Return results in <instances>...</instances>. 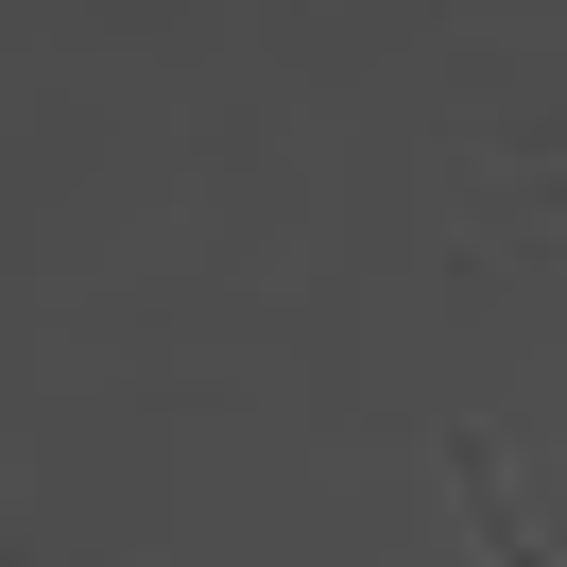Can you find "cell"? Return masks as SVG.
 <instances>
[]
</instances>
